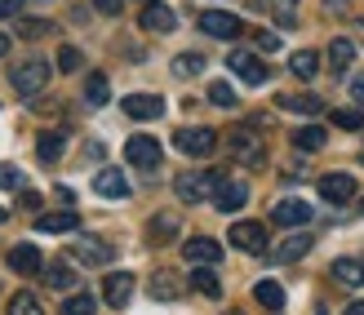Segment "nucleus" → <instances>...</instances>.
Instances as JSON below:
<instances>
[{
  "mask_svg": "<svg viewBox=\"0 0 364 315\" xmlns=\"http://www.w3.org/2000/svg\"><path fill=\"white\" fill-rule=\"evenodd\" d=\"M218 182H223V173H218V169H187V173L173 178V196L182 200V205H205Z\"/></svg>",
  "mask_w": 364,
  "mask_h": 315,
  "instance_id": "obj_1",
  "label": "nucleus"
},
{
  "mask_svg": "<svg viewBox=\"0 0 364 315\" xmlns=\"http://www.w3.org/2000/svg\"><path fill=\"white\" fill-rule=\"evenodd\" d=\"M49 76H53V67H49V58H27V63H14V71H9V80H14V89L23 98H36L41 89L49 85Z\"/></svg>",
  "mask_w": 364,
  "mask_h": 315,
  "instance_id": "obj_2",
  "label": "nucleus"
},
{
  "mask_svg": "<svg viewBox=\"0 0 364 315\" xmlns=\"http://www.w3.org/2000/svg\"><path fill=\"white\" fill-rule=\"evenodd\" d=\"M227 151L240 164H249V169H258V164L267 160V142H262V134H253V129H231V134H227Z\"/></svg>",
  "mask_w": 364,
  "mask_h": 315,
  "instance_id": "obj_3",
  "label": "nucleus"
},
{
  "mask_svg": "<svg viewBox=\"0 0 364 315\" xmlns=\"http://www.w3.org/2000/svg\"><path fill=\"white\" fill-rule=\"evenodd\" d=\"M173 146H178V151L182 156H213L218 151V129H205V124H200V129H178V134H173Z\"/></svg>",
  "mask_w": 364,
  "mask_h": 315,
  "instance_id": "obj_4",
  "label": "nucleus"
},
{
  "mask_svg": "<svg viewBox=\"0 0 364 315\" xmlns=\"http://www.w3.org/2000/svg\"><path fill=\"white\" fill-rule=\"evenodd\" d=\"M160 142L151 138V134H129V142H124V160L134 164V169H156L160 164Z\"/></svg>",
  "mask_w": 364,
  "mask_h": 315,
  "instance_id": "obj_5",
  "label": "nucleus"
},
{
  "mask_svg": "<svg viewBox=\"0 0 364 315\" xmlns=\"http://www.w3.org/2000/svg\"><path fill=\"white\" fill-rule=\"evenodd\" d=\"M200 31L213 36V41H235V36L245 31V23L235 14H227V9H205L200 14Z\"/></svg>",
  "mask_w": 364,
  "mask_h": 315,
  "instance_id": "obj_6",
  "label": "nucleus"
},
{
  "mask_svg": "<svg viewBox=\"0 0 364 315\" xmlns=\"http://www.w3.org/2000/svg\"><path fill=\"white\" fill-rule=\"evenodd\" d=\"M227 240L240 253H267V227H262V222H231Z\"/></svg>",
  "mask_w": 364,
  "mask_h": 315,
  "instance_id": "obj_7",
  "label": "nucleus"
},
{
  "mask_svg": "<svg viewBox=\"0 0 364 315\" xmlns=\"http://www.w3.org/2000/svg\"><path fill=\"white\" fill-rule=\"evenodd\" d=\"M227 67H231L245 85H267V76H271V67L258 58V53H249V49H235L231 58H227Z\"/></svg>",
  "mask_w": 364,
  "mask_h": 315,
  "instance_id": "obj_8",
  "label": "nucleus"
},
{
  "mask_svg": "<svg viewBox=\"0 0 364 315\" xmlns=\"http://www.w3.org/2000/svg\"><path fill=\"white\" fill-rule=\"evenodd\" d=\"M138 23L147 27L151 36H169V31L178 27V14H173L169 5H160V0H147V5H142V14H138Z\"/></svg>",
  "mask_w": 364,
  "mask_h": 315,
  "instance_id": "obj_9",
  "label": "nucleus"
},
{
  "mask_svg": "<svg viewBox=\"0 0 364 315\" xmlns=\"http://www.w3.org/2000/svg\"><path fill=\"white\" fill-rule=\"evenodd\" d=\"M245 200H249V187H245V182H235V178H223L213 187V209H223V213L245 209Z\"/></svg>",
  "mask_w": 364,
  "mask_h": 315,
  "instance_id": "obj_10",
  "label": "nucleus"
},
{
  "mask_svg": "<svg viewBox=\"0 0 364 315\" xmlns=\"http://www.w3.org/2000/svg\"><path fill=\"white\" fill-rule=\"evenodd\" d=\"M120 107L129 120H160L165 116V98H156V94H129Z\"/></svg>",
  "mask_w": 364,
  "mask_h": 315,
  "instance_id": "obj_11",
  "label": "nucleus"
},
{
  "mask_svg": "<svg viewBox=\"0 0 364 315\" xmlns=\"http://www.w3.org/2000/svg\"><path fill=\"white\" fill-rule=\"evenodd\" d=\"M102 298H107V306L124 311L129 298H134V275L129 271H112V275H107V284H102Z\"/></svg>",
  "mask_w": 364,
  "mask_h": 315,
  "instance_id": "obj_12",
  "label": "nucleus"
},
{
  "mask_svg": "<svg viewBox=\"0 0 364 315\" xmlns=\"http://www.w3.org/2000/svg\"><path fill=\"white\" fill-rule=\"evenodd\" d=\"M351 196H355V178H351V173H329V178H320V200H324V205H347Z\"/></svg>",
  "mask_w": 364,
  "mask_h": 315,
  "instance_id": "obj_13",
  "label": "nucleus"
},
{
  "mask_svg": "<svg viewBox=\"0 0 364 315\" xmlns=\"http://www.w3.org/2000/svg\"><path fill=\"white\" fill-rule=\"evenodd\" d=\"M271 222H276V227H306V222H311V205H306V200H280V205L271 209Z\"/></svg>",
  "mask_w": 364,
  "mask_h": 315,
  "instance_id": "obj_14",
  "label": "nucleus"
},
{
  "mask_svg": "<svg viewBox=\"0 0 364 315\" xmlns=\"http://www.w3.org/2000/svg\"><path fill=\"white\" fill-rule=\"evenodd\" d=\"M182 257H187L191 267H213L218 257H223V245H218V240H209V235H196V240H187V245H182Z\"/></svg>",
  "mask_w": 364,
  "mask_h": 315,
  "instance_id": "obj_15",
  "label": "nucleus"
},
{
  "mask_svg": "<svg viewBox=\"0 0 364 315\" xmlns=\"http://www.w3.org/2000/svg\"><path fill=\"white\" fill-rule=\"evenodd\" d=\"M9 271H18V275H41V271H45L41 249H36V245H18V249H9Z\"/></svg>",
  "mask_w": 364,
  "mask_h": 315,
  "instance_id": "obj_16",
  "label": "nucleus"
},
{
  "mask_svg": "<svg viewBox=\"0 0 364 315\" xmlns=\"http://www.w3.org/2000/svg\"><path fill=\"white\" fill-rule=\"evenodd\" d=\"M71 253H76L80 257V262H89V267H107V262H112V257H116V249L112 245H102V240H76V245H71Z\"/></svg>",
  "mask_w": 364,
  "mask_h": 315,
  "instance_id": "obj_17",
  "label": "nucleus"
},
{
  "mask_svg": "<svg viewBox=\"0 0 364 315\" xmlns=\"http://www.w3.org/2000/svg\"><path fill=\"white\" fill-rule=\"evenodd\" d=\"M94 191L107 196V200H124L129 196V178H124L120 169H98L94 173Z\"/></svg>",
  "mask_w": 364,
  "mask_h": 315,
  "instance_id": "obj_18",
  "label": "nucleus"
},
{
  "mask_svg": "<svg viewBox=\"0 0 364 315\" xmlns=\"http://www.w3.org/2000/svg\"><path fill=\"white\" fill-rule=\"evenodd\" d=\"M80 227V218L71 213V209H63V213H41L36 218V231L41 235H63V231H76Z\"/></svg>",
  "mask_w": 364,
  "mask_h": 315,
  "instance_id": "obj_19",
  "label": "nucleus"
},
{
  "mask_svg": "<svg viewBox=\"0 0 364 315\" xmlns=\"http://www.w3.org/2000/svg\"><path fill=\"white\" fill-rule=\"evenodd\" d=\"M311 253V235H289L271 249V262H298V257Z\"/></svg>",
  "mask_w": 364,
  "mask_h": 315,
  "instance_id": "obj_20",
  "label": "nucleus"
},
{
  "mask_svg": "<svg viewBox=\"0 0 364 315\" xmlns=\"http://www.w3.org/2000/svg\"><path fill=\"white\" fill-rule=\"evenodd\" d=\"M67 151V134L63 129H49V134H41V142H36V156H41V164H53Z\"/></svg>",
  "mask_w": 364,
  "mask_h": 315,
  "instance_id": "obj_21",
  "label": "nucleus"
},
{
  "mask_svg": "<svg viewBox=\"0 0 364 315\" xmlns=\"http://www.w3.org/2000/svg\"><path fill=\"white\" fill-rule=\"evenodd\" d=\"M280 107L284 111H298V116H320L324 98H316V94H280Z\"/></svg>",
  "mask_w": 364,
  "mask_h": 315,
  "instance_id": "obj_22",
  "label": "nucleus"
},
{
  "mask_svg": "<svg viewBox=\"0 0 364 315\" xmlns=\"http://www.w3.org/2000/svg\"><path fill=\"white\" fill-rule=\"evenodd\" d=\"M333 280L347 284V289H360L364 284V262H355V257H338V262H333Z\"/></svg>",
  "mask_w": 364,
  "mask_h": 315,
  "instance_id": "obj_23",
  "label": "nucleus"
},
{
  "mask_svg": "<svg viewBox=\"0 0 364 315\" xmlns=\"http://www.w3.org/2000/svg\"><path fill=\"white\" fill-rule=\"evenodd\" d=\"M324 142H329V134H324L320 124H302V129H294V146H298V151H320Z\"/></svg>",
  "mask_w": 364,
  "mask_h": 315,
  "instance_id": "obj_24",
  "label": "nucleus"
},
{
  "mask_svg": "<svg viewBox=\"0 0 364 315\" xmlns=\"http://www.w3.org/2000/svg\"><path fill=\"white\" fill-rule=\"evenodd\" d=\"M289 71H294L298 80H311L316 71H320V53H311V49H298L294 58H289Z\"/></svg>",
  "mask_w": 364,
  "mask_h": 315,
  "instance_id": "obj_25",
  "label": "nucleus"
},
{
  "mask_svg": "<svg viewBox=\"0 0 364 315\" xmlns=\"http://www.w3.org/2000/svg\"><path fill=\"white\" fill-rule=\"evenodd\" d=\"M151 298L156 302H173V298H182V284L169 271H160V275H151Z\"/></svg>",
  "mask_w": 364,
  "mask_h": 315,
  "instance_id": "obj_26",
  "label": "nucleus"
},
{
  "mask_svg": "<svg viewBox=\"0 0 364 315\" xmlns=\"http://www.w3.org/2000/svg\"><path fill=\"white\" fill-rule=\"evenodd\" d=\"M107 98H112V85H107L102 71H94V76L85 80V102L89 107H107Z\"/></svg>",
  "mask_w": 364,
  "mask_h": 315,
  "instance_id": "obj_27",
  "label": "nucleus"
},
{
  "mask_svg": "<svg viewBox=\"0 0 364 315\" xmlns=\"http://www.w3.org/2000/svg\"><path fill=\"white\" fill-rule=\"evenodd\" d=\"M253 298H258L262 306H271V311H280L284 306V289L276 280H258V284H253Z\"/></svg>",
  "mask_w": 364,
  "mask_h": 315,
  "instance_id": "obj_28",
  "label": "nucleus"
},
{
  "mask_svg": "<svg viewBox=\"0 0 364 315\" xmlns=\"http://www.w3.org/2000/svg\"><path fill=\"white\" fill-rule=\"evenodd\" d=\"M191 284H196L200 293H205V298H223V284H218V275H213L205 262H200V267L191 271Z\"/></svg>",
  "mask_w": 364,
  "mask_h": 315,
  "instance_id": "obj_29",
  "label": "nucleus"
},
{
  "mask_svg": "<svg viewBox=\"0 0 364 315\" xmlns=\"http://www.w3.org/2000/svg\"><path fill=\"white\" fill-rule=\"evenodd\" d=\"M329 63H333V71H347V67L355 63V45H351V41H342V36H338V41L329 45Z\"/></svg>",
  "mask_w": 364,
  "mask_h": 315,
  "instance_id": "obj_30",
  "label": "nucleus"
},
{
  "mask_svg": "<svg viewBox=\"0 0 364 315\" xmlns=\"http://www.w3.org/2000/svg\"><path fill=\"white\" fill-rule=\"evenodd\" d=\"M45 280H49V289H71V284H76V271H71L67 262H49Z\"/></svg>",
  "mask_w": 364,
  "mask_h": 315,
  "instance_id": "obj_31",
  "label": "nucleus"
},
{
  "mask_svg": "<svg viewBox=\"0 0 364 315\" xmlns=\"http://www.w3.org/2000/svg\"><path fill=\"white\" fill-rule=\"evenodd\" d=\"M94 293H71V298L58 306V315H94Z\"/></svg>",
  "mask_w": 364,
  "mask_h": 315,
  "instance_id": "obj_32",
  "label": "nucleus"
},
{
  "mask_svg": "<svg viewBox=\"0 0 364 315\" xmlns=\"http://www.w3.org/2000/svg\"><path fill=\"white\" fill-rule=\"evenodd\" d=\"M147 231H151L156 245H165L169 235H178V218H173V213H160V218H151V227H147Z\"/></svg>",
  "mask_w": 364,
  "mask_h": 315,
  "instance_id": "obj_33",
  "label": "nucleus"
},
{
  "mask_svg": "<svg viewBox=\"0 0 364 315\" xmlns=\"http://www.w3.org/2000/svg\"><path fill=\"white\" fill-rule=\"evenodd\" d=\"M200 71H205V58H200V53H178L173 58V76H200Z\"/></svg>",
  "mask_w": 364,
  "mask_h": 315,
  "instance_id": "obj_34",
  "label": "nucleus"
},
{
  "mask_svg": "<svg viewBox=\"0 0 364 315\" xmlns=\"http://www.w3.org/2000/svg\"><path fill=\"white\" fill-rule=\"evenodd\" d=\"M9 315H45V311H41V298H36V293H14Z\"/></svg>",
  "mask_w": 364,
  "mask_h": 315,
  "instance_id": "obj_35",
  "label": "nucleus"
},
{
  "mask_svg": "<svg viewBox=\"0 0 364 315\" xmlns=\"http://www.w3.org/2000/svg\"><path fill=\"white\" fill-rule=\"evenodd\" d=\"M333 124L338 129H364V111L360 107H338L333 111Z\"/></svg>",
  "mask_w": 364,
  "mask_h": 315,
  "instance_id": "obj_36",
  "label": "nucleus"
},
{
  "mask_svg": "<svg viewBox=\"0 0 364 315\" xmlns=\"http://www.w3.org/2000/svg\"><path fill=\"white\" fill-rule=\"evenodd\" d=\"M209 102H213V107H235V89H231L227 80H213V85H209Z\"/></svg>",
  "mask_w": 364,
  "mask_h": 315,
  "instance_id": "obj_37",
  "label": "nucleus"
},
{
  "mask_svg": "<svg viewBox=\"0 0 364 315\" xmlns=\"http://www.w3.org/2000/svg\"><path fill=\"white\" fill-rule=\"evenodd\" d=\"M18 36H23V41H41V36H49V23L45 18H23V23H18Z\"/></svg>",
  "mask_w": 364,
  "mask_h": 315,
  "instance_id": "obj_38",
  "label": "nucleus"
},
{
  "mask_svg": "<svg viewBox=\"0 0 364 315\" xmlns=\"http://www.w3.org/2000/svg\"><path fill=\"white\" fill-rule=\"evenodd\" d=\"M80 63H85V58H80V49H71V45L58 49V71H80Z\"/></svg>",
  "mask_w": 364,
  "mask_h": 315,
  "instance_id": "obj_39",
  "label": "nucleus"
},
{
  "mask_svg": "<svg viewBox=\"0 0 364 315\" xmlns=\"http://www.w3.org/2000/svg\"><path fill=\"white\" fill-rule=\"evenodd\" d=\"M0 187H9V191H18V187H23V173H18L14 164H0Z\"/></svg>",
  "mask_w": 364,
  "mask_h": 315,
  "instance_id": "obj_40",
  "label": "nucleus"
},
{
  "mask_svg": "<svg viewBox=\"0 0 364 315\" xmlns=\"http://www.w3.org/2000/svg\"><path fill=\"white\" fill-rule=\"evenodd\" d=\"M120 5H124V0H94V9H98V14H107V18H116V14H120Z\"/></svg>",
  "mask_w": 364,
  "mask_h": 315,
  "instance_id": "obj_41",
  "label": "nucleus"
},
{
  "mask_svg": "<svg viewBox=\"0 0 364 315\" xmlns=\"http://www.w3.org/2000/svg\"><path fill=\"white\" fill-rule=\"evenodd\" d=\"M258 49L276 53V49H280V36H271V31H258Z\"/></svg>",
  "mask_w": 364,
  "mask_h": 315,
  "instance_id": "obj_42",
  "label": "nucleus"
},
{
  "mask_svg": "<svg viewBox=\"0 0 364 315\" xmlns=\"http://www.w3.org/2000/svg\"><path fill=\"white\" fill-rule=\"evenodd\" d=\"M18 9H23V0H0V18H14Z\"/></svg>",
  "mask_w": 364,
  "mask_h": 315,
  "instance_id": "obj_43",
  "label": "nucleus"
},
{
  "mask_svg": "<svg viewBox=\"0 0 364 315\" xmlns=\"http://www.w3.org/2000/svg\"><path fill=\"white\" fill-rule=\"evenodd\" d=\"M351 98L364 107V76H360V80H351Z\"/></svg>",
  "mask_w": 364,
  "mask_h": 315,
  "instance_id": "obj_44",
  "label": "nucleus"
},
{
  "mask_svg": "<svg viewBox=\"0 0 364 315\" xmlns=\"http://www.w3.org/2000/svg\"><path fill=\"white\" fill-rule=\"evenodd\" d=\"M23 209H41V196H36V191H23Z\"/></svg>",
  "mask_w": 364,
  "mask_h": 315,
  "instance_id": "obj_45",
  "label": "nucleus"
},
{
  "mask_svg": "<svg viewBox=\"0 0 364 315\" xmlns=\"http://www.w3.org/2000/svg\"><path fill=\"white\" fill-rule=\"evenodd\" d=\"M342 315H364V302H351V306L342 311Z\"/></svg>",
  "mask_w": 364,
  "mask_h": 315,
  "instance_id": "obj_46",
  "label": "nucleus"
},
{
  "mask_svg": "<svg viewBox=\"0 0 364 315\" xmlns=\"http://www.w3.org/2000/svg\"><path fill=\"white\" fill-rule=\"evenodd\" d=\"M5 53H9V36L0 31V58H5Z\"/></svg>",
  "mask_w": 364,
  "mask_h": 315,
  "instance_id": "obj_47",
  "label": "nucleus"
},
{
  "mask_svg": "<svg viewBox=\"0 0 364 315\" xmlns=\"http://www.w3.org/2000/svg\"><path fill=\"white\" fill-rule=\"evenodd\" d=\"M324 5H329V9H338V5H347V0H324Z\"/></svg>",
  "mask_w": 364,
  "mask_h": 315,
  "instance_id": "obj_48",
  "label": "nucleus"
},
{
  "mask_svg": "<svg viewBox=\"0 0 364 315\" xmlns=\"http://www.w3.org/2000/svg\"><path fill=\"white\" fill-rule=\"evenodd\" d=\"M5 218H9V209H5V205H0V222H5Z\"/></svg>",
  "mask_w": 364,
  "mask_h": 315,
  "instance_id": "obj_49",
  "label": "nucleus"
},
{
  "mask_svg": "<svg viewBox=\"0 0 364 315\" xmlns=\"http://www.w3.org/2000/svg\"><path fill=\"white\" fill-rule=\"evenodd\" d=\"M355 27H360V36H364V18H360V23H355Z\"/></svg>",
  "mask_w": 364,
  "mask_h": 315,
  "instance_id": "obj_50",
  "label": "nucleus"
},
{
  "mask_svg": "<svg viewBox=\"0 0 364 315\" xmlns=\"http://www.w3.org/2000/svg\"><path fill=\"white\" fill-rule=\"evenodd\" d=\"M316 315H329V311H316Z\"/></svg>",
  "mask_w": 364,
  "mask_h": 315,
  "instance_id": "obj_51",
  "label": "nucleus"
},
{
  "mask_svg": "<svg viewBox=\"0 0 364 315\" xmlns=\"http://www.w3.org/2000/svg\"><path fill=\"white\" fill-rule=\"evenodd\" d=\"M284 5H294V0H284Z\"/></svg>",
  "mask_w": 364,
  "mask_h": 315,
  "instance_id": "obj_52",
  "label": "nucleus"
},
{
  "mask_svg": "<svg viewBox=\"0 0 364 315\" xmlns=\"http://www.w3.org/2000/svg\"><path fill=\"white\" fill-rule=\"evenodd\" d=\"M360 213H364V205H360Z\"/></svg>",
  "mask_w": 364,
  "mask_h": 315,
  "instance_id": "obj_53",
  "label": "nucleus"
},
{
  "mask_svg": "<svg viewBox=\"0 0 364 315\" xmlns=\"http://www.w3.org/2000/svg\"><path fill=\"white\" fill-rule=\"evenodd\" d=\"M360 160H364V156H360Z\"/></svg>",
  "mask_w": 364,
  "mask_h": 315,
  "instance_id": "obj_54",
  "label": "nucleus"
}]
</instances>
